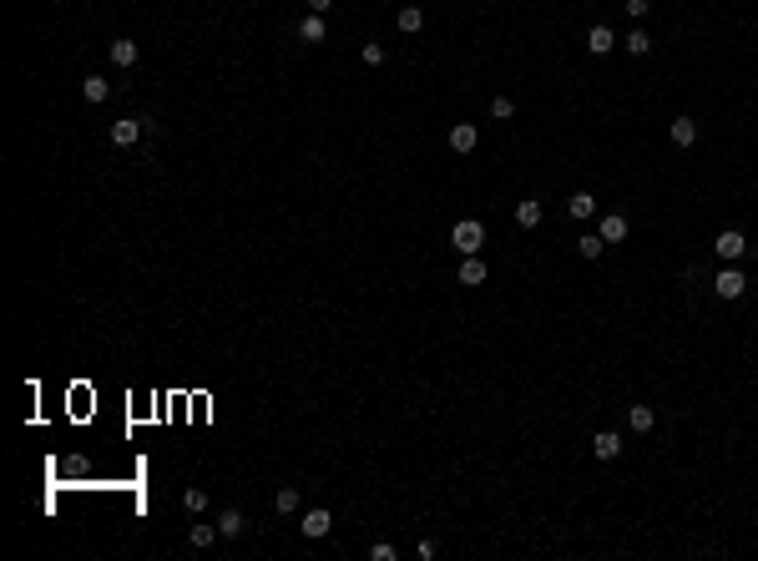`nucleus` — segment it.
<instances>
[{"label":"nucleus","instance_id":"1","mask_svg":"<svg viewBox=\"0 0 758 561\" xmlns=\"http://www.w3.org/2000/svg\"><path fill=\"white\" fill-rule=\"evenodd\" d=\"M450 243L465 253V258H471V253H481V243H486V228H481V222L476 217H465V222H455V233H450Z\"/></svg>","mask_w":758,"mask_h":561},{"label":"nucleus","instance_id":"2","mask_svg":"<svg viewBox=\"0 0 758 561\" xmlns=\"http://www.w3.org/2000/svg\"><path fill=\"white\" fill-rule=\"evenodd\" d=\"M147 127H152L147 117H122V122H111V147H132Z\"/></svg>","mask_w":758,"mask_h":561},{"label":"nucleus","instance_id":"3","mask_svg":"<svg viewBox=\"0 0 758 561\" xmlns=\"http://www.w3.org/2000/svg\"><path fill=\"white\" fill-rule=\"evenodd\" d=\"M713 289H718V299H743V289H748V278L738 273V268H718V278H713Z\"/></svg>","mask_w":758,"mask_h":561},{"label":"nucleus","instance_id":"4","mask_svg":"<svg viewBox=\"0 0 758 561\" xmlns=\"http://www.w3.org/2000/svg\"><path fill=\"white\" fill-rule=\"evenodd\" d=\"M743 253H748V238H743L738 228H723V233H718V258L733 263V258H743Z\"/></svg>","mask_w":758,"mask_h":561},{"label":"nucleus","instance_id":"5","mask_svg":"<svg viewBox=\"0 0 758 561\" xmlns=\"http://www.w3.org/2000/svg\"><path fill=\"white\" fill-rule=\"evenodd\" d=\"M329 526H334V516H329L324 506H314V511H309V516L299 521V531H304L309 541H319V536H329Z\"/></svg>","mask_w":758,"mask_h":561},{"label":"nucleus","instance_id":"6","mask_svg":"<svg viewBox=\"0 0 758 561\" xmlns=\"http://www.w3.org/2000/svg\"><path fill=\"white\" fill-rule=\"evenodd\" d=\"M592 451H597V460H617V456H622V435H617V430H602V435L592 440Z\"/></svg>","mask_w":758,"mask_h":561},{"label":"nucleus","instance_id":"7","mask_svg":"<svg viewBox=\"0 0 758 561\" xmlns=\"http://www.w3.org/2000/svg\"><path fill=\"white\" fill-rule=\"evenodd\" d=\"M667 137H672V147H692V142H697V122H692V117H677V122L667 127Z\"/></svg>","mask_w":758,"mask_h":561},{"label":"nucleus","instance_id":"8","mask_svg":"<svg viewBox=\"0 0 758 561\" xmlns=\"http://www.w3.org/2000/svg\"><path fill=\"white\" fill-rule=\"evenodd\" d=\"M476 137H481V132H476V122L450 127V147H455V152H476Z\"/></svg>","mask_w":758,"mask_h":561},{"label":"nucleus","instance_id":"9","mask_svg":"<svg viewBox=\"0 0 758 561\" xmlns=\"http://www.w3.org/2000/svg\"><path fill=\"white\" fill-rule=\"evenodd\" d=\"M299 36H304V41H314V46H319V41H324V36H329V26H324V16H319V11H309V16H304V26H299Z\"/></svg>","mask_w":758,"mask_h":561},{"label":"nucleus","instance_id":"10","mask_svg":"<svg viewBox=\"0 0 758 561\" xmlns=\"http://www.w3.org/2000/svg\"><path fill=\"white\" fill-rule=\"evenodd\" d=\"M612 46H617V36H612L607 26H592V36H587V51H592V56H607Z\"/></svg>","mask_w":758,"mask_h":561},{"label":"nucleus","instance_id":"11","mask_svg":"<svg viewBox=\"0 0 758 561\" xmlns=\"http://www.w3.org/2000/svg\"><path fill=\"white\" fill-rule=\"evenodd\" d=\"M627 425H632V430H637V435H647V430H652V425H657V415H652V410H647V405H632V410H627Z\"/></svg>","mask_w":758,"mask_h":561},{"label":"nucleus","instance_id":"12","mask_svg":"<svg viewBox=\"0 0 758 561\" xmlns=\"http://www.w3.org/2000/svg\"><path fill=\"white\" fill-rule=\"evenodd\" d=\"M622 238H627V217H622V212L602 217V243H622Z\"/></svg>","mask_w":758,"mask_h":561},{"label":"nucleus","instance_id":"13","mask_svg":"<svg viewBox=\"0 0 758 561\" xmlns=\"http://www.w3.org/2000/svg\"><path fill=\"white\" fill-rule=\"evenodd\" d=\"M111 66H137V41H111Z\"/></svg>","mask_w":758,"mask_h":561},{"label":"nucleus","instance_id":"14","mask_svg":"<svg viewBox=\"0 0 758 561\" xmlns=\"http://www.w3.org/2000/svg\"><path fill=\"white\" fill-rule=\"evenodd\" d=\"M460 284H471V289H476V284H486V263H481L476 253L460 263Z\"/></svg>","mask_w":758,"mask_h":561},{"label":"nucleus","instance_id":"15","mask_svg":"<svg viewBox=\"0 0 758 561\" xmlns=\"http://www.w3.org/2000/svg\"><path fill=\"white\" fill-rule=\"evenodd\" d=\"M622 46H627V56H647V51H652V36L632 26V36H622Z\"/></svg>","mask_w":758,"mask_h":561},{"label":"nucleus","instance_id":"16","mask_svg":"<svg viewBox=\"0 0 758 561\" xmlns=\"http://www.w3.org/2000/svg\"><path fill=\"white\" fill-rule=\"evenodd\" d=\"M243 526H248L243 511H222V516H217V536H243Z\"/></svg>","mask_w":758,"mask_h":561},{"label":"nucleus","instance_id":"17","mask_svg":"<svg viewBox=\"0 0 758 561\" xmlns=\"http://www.w3.org/2000/svg\"><path fill=\"white\" fill-rule=\"evenodd\" d=\"M516 222H521V228H536V222H541V202L531 197V202H516Z\"/></svg>","mask_w":758,"mask_h":561},{"label":"nucleus","instance_id":"18","mask_svg":"<svg viewBox=\"0 0 758 561\" xmlns=\"http://www.w3.org/2000/svg\"><path fill=\"white\" fill-rule=\"evenodd\" d=\"M420 26H425V11H420V6H404V11H399V31H404V36H415Z\"/></svg>","mask_w":758,"mask_h":561},{"label":"nucleus","instance_id":"19","mask_svg":"<svg viewBox=\"0 0 758 561\" xmlns=\"http://www.w3.org/2000/svg\"><path fill=\"white\" fill-rule=\"evenodd\" d=\"M566 207H571V217H592V212H597V197H592V192H571Z\"/></svg>","mask_w":758,"mask_h":561},{"label":"nucleus","instance_id":"20","mask_svg":"<svg viewBox=\"0 0 758 561\" xmlns=\"http://www.w3.org/2000/svg\"><path fill=\"white\" fill-rule=\"evenodd\" d=\"M81 91H86V101H106L111 81H106V76H86V81H81Z\"/></svg>","mask_w":758,"mask_h":561},{"label":"nucleus","instance_id":"21","mask_svg":"<svg viewBox=\"0 0 758 561\" xmlns=\"http://www.w3.org/2000/svg\"><path fill=\"white\" fill-rule=\"evenodd\" d=\"M212 536H217V526H198V521H193V531H188L193 551H208V546H212Z\"/></svg>","mask_w":758,"mask_h":561},{"label":"nucleus","instance_id":"22","mask_svg":"<svg viewBox=\"0 0 758 561\" xmlns=\"http://www.w3.org/2000/svg\"><path fill=\"white\" fill-rule=\"evenodd\" d=\"M183 511H188V516H203V511H208V495H203L198 485H193V490H183Z\"/></svg>","mask_w":758,"mask_h":561},{"label":"nucleus","instance_id":"23","mask_svg":"<svg viewBox=\"0 0 758 561\" xmlns=\"http://www.w3.org/2000/svg\"><path fill=\"white\" fill-rule=\"evenodd\" d=\"M273 506H278L283 516H294V511H299V490H294V485H283V490L273 495Z\"/></svg>","mask_w":758,"mask_h":561},{"label":"nucleus","instance_id":"24","mask_svg":"<svg viewBox=\"0 0 758 561\" xmlns=\"http://www.w3.org/2000/svg\"><path fill=\"white\" fill-rule=\"evenodd\" d=\"M602 248H607V243H602V233H587V238H576V253H581V258H597Z\"/></svg>","mask_w":758,"mask_h":561},{"label":"nucleus","instance_id":"25","mask_svg":"<svg viewBox=\"0 0 758 561\" xmlns=\"http://www.w3.org/2000/svg\"><path fill=\"white\" fill-rule=\"evenodd\" d=\"M511 111H516V101H511V96H496V101H491V117H501V122H506Z\"/></svg>","mask_w":758,"mask_h":561},{"label":"nucleus","instance_id":"26","mask_svg":"<svg viewBox=\"0 0 758 561\" xmlns=\"http://www.w3.org/2000/svg\"><path fill=\"white\" fill-rule=\"evenodd\" d=\"M364 61H369V66H379V61H384V46H379V41H369V46H364Z\"/></svg>","mask_w":758,"mask_h":561},{"label":"nucleus","instance_id":"27","mask_svg":"<svg viewBox=\"0 0 758 561\" xmlns=\"http://www.w3.org/2000/svg\"><path fill=\"white\" fill-rule=\"evenodd\" d=\"M622 6H627V16H632V21H642V16H647V0H622Z\"/></svg>","mask_w":758,"mask_h":561},{"label":"nucleus","instance_id":"28","mask_svg":"<svg viewBox=\"0 0 758 561\" xmlns=\"http://www.w3.org/2000/svg\"><path fill=\"white\" fill-rule=\"evenodd\" d=\"M369 556H374V561H394V546H389V541H379V546H374Z\"/></svg>","mask_w":758,"mask_h":561},{"label":"nucleus","instance_id":"29","mask_svg":"<svg viewBox=\"0 0 758 561\" xmlns=\"http://www.w3.org/2000/svg\"><path fill=\"white\" fill-rule=\"evenodd\" d=\"M329 6H334V0H309V11H319V16H324Z\"/></svg>","mask_w":758,"mask_h":561}]
</instances>
